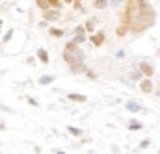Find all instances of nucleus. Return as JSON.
Masks as SVG:
<instances>
[{"label":"nucleus","instance_id":"f257e3e1","mask_svg":"<svg viewBox=\"0 0 160 154\" xmlns=\"http://www.w3.org/2000/svg\"><path fill=\"white\" fill-rule=\"evenodd\" d=\"M157 22V11L147 4V0H138V13L130 21V32L142 34Z\"/></svg>","mask_w":160,"mask_h":154},{"label":"nucleus","instance_id":"f03ea898","mask_svg":"<svg viewBox=\"0 0 160 154\" xmlns=\"http://www.w3.org/2000/svg\"><path fill=\"white\" fill-rule=\"evenodd\" d=\"M138 13V0H127L123 6V11L119 13V24L116 28V36L118 37H125L127 32L130 30V21L134 19V15Z\"/></svg>","mask_w":160,"mask_h":154},{"label":"nucleus","instance_id":"7ed1b4c3","mask_svg":"<svg viewBox=\"0 0 160 154\" xmlns=\"http://www.w3.org/2000/svg\"><path fill=\"white\" fill-rule=\"evenodd\" d=\"M140 71L143 73V76H147V78H153V75H155L153 65H151V63H147V61H142V63H140Z\"/></svg>","mask_w":160,"mask_h":154},{"label":"nucleus","instance_id":"20e7f679","mask_svg":"<svg viewBox=\"0 0 160 154\" xmlns=\"http://www.w3.org/2000/svg\"><path fill=\"white\" fill-rule=\"evenodd\" d=\"M43 17H45L47 21H58V19H60V9H56V7L50 9V7H48V9L43 11Z\"/></svg>","mask_w":160,"mask_h":154},{"label":"nucleus","instance_id":"39448f33","mask_svg":"<svg viewBox=\"0 0 160 154\" xmlns=\"http://www.w3.org/2000/svg\"><path fill=\"white\" fill-rule=\"evenodd\" d=\"M140 89L143 91V93H147V95H151L153 93V82H151V78H143L142 82H140Z\"/></svg>","mask_w":160,"mask_h":154},{"label":"nucleus","instance_id":"423d86ee","mask_svg":"<svg viewBox=\"0 0 160 154\" xmlns=\"http://www.w3.org/2000/svg\"><path fill=\"white\" fill-rule=\"evenodd\" d=\"M104 37H106V34L104 32H97L95 36H91V43L99 48V46H102V43H104Z\"/></svg>","mask_w":160,"mask_h":154},{"label":"nucleus","instance_id":"0eeeda50","mask_svg":"<svg viewBox=\"0 0 160 154\" xmlns=\"http://www.w3.org/2000/svg\"><path fill=\"white\" fill-rule=\"evenodd\" d=\"M127 110H128V112H140L142 106H140L138 102H132V100H130V102H127Z\"/></svg>","mask_w":160,"mask_h":154},{"label":"nucleus","instance_id":"6e6552de","mask_svg":"<svg viewBox=\"0 0 160 154\" xmlns=\"http://www.w3.org/2000/svg\"><path fill=\"white\" fill-rule=\"evenodd\" d=\"M142 128H143V124L140 121H130V124H128V130H142Z\"/></svg>","mask_w":160,"mask_h":154},{"label":"nucleus","instance_id":"1a4fd4ad","mask_svg":"<svg viewBox=\"0 0 160 154\" xmlns=\"http://www.w3.org/2000/svg\"><path fill=\"white\" fill-rule=\"evenodd\" d=\"M36 4H38V7H41L43 11L50 7V2H48V0H36Z\"/></svg>","mask_w":160,"mask_h":154},{"label":"nucleus","instance_id":"9d476101","mask_svg":"<svg viewBox=\"0 0 160 154\" xmlns=\"http://www.w3.org/2000/svg\"><path fill=\"white\" fill-rule=\"evenodd\" d=\"M38 56H39V60L43 61V63H48V54H47V50L41 48L39 52H38Z\"/></svg>","mask_w":160,"mask_h":154},{"label":"nucleus","instance_id":"9b49d317","mask_svg":"<svg viewBox=\"0 0 160 154\" xmlns=\"http://www.w3.org/2000/svg\"><path fill=\"white\" fill-rule=\"evenodd\" d=\"M65 52H77V41H71V43H67V46H65Z\"/></svg>","mask_w":160,"mask_h":154},{"label":"nucleus","instance_id":"f8f14e48","mask_svg":"<svg viewBox=\"0 0 160 154\" xmlns=\"http://www.w3.org/2000/svg\"><path fill=\"white\" fill-rule=\"evenodd\" d=\"M69 99H71V100H77V102H86V97H84V95H75V93H71Z\"/></svg>","mask_w":160,"mask_h":154},{"label":"nucleus","instance_id":"ddd939ff","mask_svg":"<svg viewBox=\"0 0 160 154\" xmlns=\"http://www.w3.org/2000/svg\"><path fill=\"white\" fill-rule=\"evenodd\" d=\"M50 36H52V37H62V36H63V30H60V28H50Z\"/></svg>","mask_w":160,"mask_h":154},{"label":"nucleus","instance_id":"4468645a","mask_svg":"<svg viewBox=\"0 0 160 154\" xmlns=\"http://www.w3.org/2000/svg\"><path fill=\"white\" fill-rule=\"evenodd\" d=\"M84 26H86V30H88V32H93V28H95V21H91V19H88Z\"/></svg>","mask_w":160,"mask_h":154},{"label":"nucleus","instance_id":"2eb2a0df","mask_svg":"<svg viewBox=\"0 0 160 154\" xmlns=\"http://www.w3.org/2000/svg\"><path fill=\"white\" fill-rule=\"evenodd\" d=\"M106 6H108L106 0H97V2H95V7H97V9H104Z\"/></svg>","mask_w":160,"mask_h":154},{"label":"nucleus","instance_id":"dca6fc26","mask_svg":"<svg viewBox=\"0 0 160 154\" xmlns=\"http://www.w3.org/2000/svg\"><path fill=\"white\" fill-rule=\"evenodd\" d=\"M48 2H50V7H56V9L62 7V2L60 0H48Z\"/></svg>","mask_w":160,"mask_h":154},{"label":"nucleus","instance_id":"f3484780","mask_svg":"<svg viewBox=\"0 0 160 154\" xmlns=\"http://www.w3.org/2000/svg\"><path fill=\"white\" fill-rule=\"evenodd\" d=\"M69 132H71V134H75V136H80V134H82L78 128H73V126H69Z\"/></svg>","mask_w":160,"mask_h":154},{"label":"nucleus","instance_id":"a211bd4d","mask_svg":"<svg viewBox=\"0 0 160 154\" xmlns=\"http://www.w3.org/2000/svg\"><path fill=\"white\" fill-rule=\"evenodd\" d=\"M149 143H151L149 139H145V141H142V143H140V149H147V147H149Z\"/></svg>","mask_w":160,"mask_h":154},{"label":"nucleus","instance_id":"6ab92c4d","mask_svg":"<svg viewBox=\"0 0 160 154\" xmlns=\"http://www.w3.org/2000/svg\"><path fill=\"white\" fill-rule=\"evenodd\" d=\"M52 82V76H45V78H41V84H50Z\"/></svg>","mask_w":160,"mask_h":154},{"label":"nucleus","instance_id":"aec40b11","mask_svg":"<svg viewBox=\"0 0 160 154\" xmlns=\"http://www.w3.org/2000/svg\"><path fill=\"white\" fill-rule=\"evenodd\" d=\"M84 30H86V26H78V28H77V34L82 36V34H84Z\"/></svg>","mask_w":160,"mask_h":154},{"label":"nucleus","instance_id":"412c9836","mask_svg":"<svg viewBox=\"0 0 160 154\" xmlns=\"http://www.w3.org/2000/svg\"><path fill=\"white\" fill-rule=\"evenodd\" d=\"M73 2H75V4H73L75 7H80V6H82V0H73Z\"/></svg>","mask_w":160,"mask_h":154},{"label":"nucleus","instance_id":"4be33fe9","mask_svg":"<svg viewBox=\"0 0 160 154\" xmlns=\"http://www.w3.org/2000/svg\"><path fill=\"white\" fill-rule=\"evenodd\" d=\"M112 2H114V4H116V6H118V4H119V2H123V0H112Z\"/></svg>","mask_w":160,"mask_h":154},{"label":"nucleus","instance_id":"5701e85b","mask_svg":"<svg viewBox=\"0 0 160 154\" xmlns=\"http://www.w3.org/2000/svg\"><path fill=\"white\" fill-rule=\"evenodd\" d=\"M63 2H65V4H71V2H73V0H63Z\"/></svg>","mask_w":160,"mask_h":154}]
</instances>
